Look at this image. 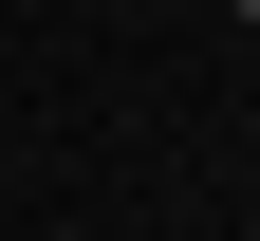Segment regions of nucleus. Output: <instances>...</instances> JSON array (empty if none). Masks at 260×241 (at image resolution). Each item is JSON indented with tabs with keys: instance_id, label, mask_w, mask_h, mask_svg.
<instances>
[{
	"instance_id": "obj_1",
	"label": "nucleus",
	"mask_w": 260,
	"mask_h": 241,
	"mask_svg": "<svg viewBox=\"0 0 260 241\" xmlns=\"http://www.w3.org/2000/svg\"><path fill=\"white\" fill-rule=\"evenodd\" d=\"M242 19H260V0H242Z\"/></svg>"
}]
</instances>
